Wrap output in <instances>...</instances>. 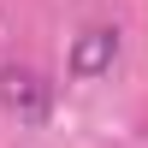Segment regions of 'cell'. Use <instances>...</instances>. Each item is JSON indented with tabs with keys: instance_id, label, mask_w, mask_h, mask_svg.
Listing matches in <instances>:
<instances>
[{
	"instance_id": "cell-1",
	"label": "cell",
	"mask_w": 148,
	"mask_h": 148,
	"mask_svg": "<svg viewBox=\"0 0 148 148\" xmlns=\"http://www.w3.org/2000/svg\"><path fill=\"white\" fill-rule=\"evenodd\" d=\"M0 107L24 125H42L53 107V83H42V71L30 65H0Z\"/></svg>"
},
{
	"instance_id": "cell-2",
	"label": "cell",
	"mask_w": 148,
	"mask_h": 148,
	"mask_svg": "<svg viewBox=\"0 0 148 148\" xmlns=\"http://www.w3.org/2000/svg\"><path fill=\"white\" fill-rule=\"evenodd\" d=\"M113 59H119V30H113V24H95V30H83L77 42H71L65 71H71L77 83H89V77H107Z\"/></svg>"
}]
</instances>
